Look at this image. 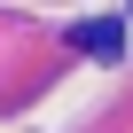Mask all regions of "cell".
Segmentation results:
<instances>
[{"label":"cell","mask_w":133,"mask_h":133,"mask_svg":"<svg viewBox=\"0 0 133 133\" xmlns=\"http://www.w3.org/2000/svg\"><path fill=\"white\" fill-rule=\"evenodd\" d=\"M78 47L86 55H117V24H78Z\"/></svg>","instance_id":"1"}]
</instances>
